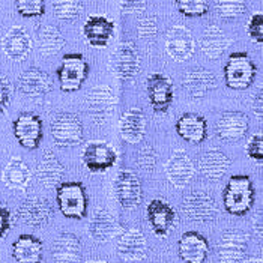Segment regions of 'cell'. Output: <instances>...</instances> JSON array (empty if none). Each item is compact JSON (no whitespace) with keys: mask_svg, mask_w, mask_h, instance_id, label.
I'll return each mask as SVG.
<instances>
[{"mask_svg":"<svg viewBox=\"0 0 263 263\" xmlns=\"http://www.w3.org/2000/svg\"><path fill=\"white\" fill-rule=\"evenodd\" d=\"M256 202V190L248 175H233L223 191L226 212L235 217L248 214Z\"/></svg>","mask_w":263,"mask_h":263,"instance_id":"obj_1","label":"cell"},{"mask_svg":"<svg viewBox=\"0 0 263 263\" xmlns=\"http://www.w3.org/2000/svg\"><path fill=\"white\" fill-rule=\"evenodd\" d=\"M257 76V66L245 51H235L224 66V81L233 90L248 89Z\"/></svg>","mask_w":263,"mask_h":263,"instance_id":"obj_2","label":"cell"},{"mask_svg":"<svg viewBox=\"0 0 263 263\" xmlns=\"http://www.w3.org/2000/svg\"><path fill=\"white\" fill-rule=\"evenodd\" d=\"M56 202L63 217L83 220L87 214V194L81 182H61L56 186Z\"/></svg>","mask_w":263,"mask_h":263,"instance_id":"obj_3","label":"cell"},{"mask_svg":"<svg viewBox=\"0 0 263 263\" xmlns=\"http://www.w3.org/2000/svg\"><path fill=\"white\" fill-rule=\"evenodd\" d=\"M56 74L63 92H77L87 80L89 63L81 53H68L62 58L61 66Z\"/></svg>","mask_w":263,"mask_h":263,"instance_id":"obj_4","label":"cell"},{"mask_svg":"<svg viewBox=\"0 0 263 263\" xmlns=\"http://www.w3.org/2000/svg\"><path fill=\"white\" fill-rule=\"evenodd\" d=\"M51 137L61 147L79 146L84 139V126L80 118L74 113L62 111L51 121Z\"/></svg>","mask_w":263,"mask_h":263,"instance_id":"obj_5","label":"cell"},{"mask_svg":"<svg viewBox=\"0 0 263 263\" xmlns=\"http://www.w3.org/2000/svg\"><path fill=\"white\" fill-rule=\"evenodd\" d=\"M118 161L116 149L107 142H89L81 152V162L90 173H105Z\"/></svg>","mask_w":263,"mask_h":263,"instance_id":"obj_6","label":"cell"},{"mask_svg":"<svg viewBox=\"0 0 263 263\" xmlns=\"http://www.w3.org/2000/svg\"><path fill=\"white\" fill-rule=\"evenodd\" d=\"M185 217L196 223H212L218 217V208L214 197L204 191H193L182 200Z\"/></svg>","mask_w":263,"mask_h":263,"instance_id":"obj_7","label":"cell"},{"mask_svg":"<svg viewBox=\"0 0 263 263\" xmlns=\"http://www.w3.org/2000/svg\"><path fill=\"white\" fill-rule=\"evenodd\" d=\"M250 236L239 229L224 230L217 243L218 263H241L248 251Z\"/></svg>","mask_w":263,"mask_h":263,"instance_id":"obj_8","label":"cell"},{"mask_svg":"<svg viewBox=\"0 0 263 263\" xmlns=\"http://www.w3.org/2000/svg\"><path fill=\"white\" fill-rule=\"evenodd\" d=\"M86 105L89 110V116L95 125H104L108 118L113 115L116 107V95L115 90L107 86H95L86 97Z\"/></svg>","mask_w":263,"mask_h":263,"instance_id":"obj_9","label":"cell"},{"mask_svg":"<svg viewBox=\"0 0 263 263\" xmlns=\"http://www.w3.org/2000/svg\"><path fill=\"white\" fill-rule=\"evenodd\" d=\"M14 136L17 142L20 143L21 147L27 151H35L42 142V133H44V125L42 119L38 115L24 111L17 116V119L12 123Z\"/></svg>","mask_w":263,"mask_h":263,"instance_id":"obj_10","label":"cell"},{"mask_svg":"<svg viewBox=\"0 0 263 263\" xmlns=\"http://www.w3.org/2000/svg\"><path fill=\"white\" fill-rule=\"evenodd\" d=\"M146 92L149 104L157 113H165L175 98L173 80L161 72H154L146 80Z\"/></svg>","mask_w":263,"mask_h":263,"instance_id":"obj_11","label":"cell"},{"mask_svg":"<svg viewBox=\"0 0 263 263\" xmlns=\"http://www.w3.org/2000/svg\"><path fill=\"white\" fill-rule=\"evenodd\" d=\"M115 194L123 209L137 208L143 199L142 181L139 175L129 168L121 170L115 179Z\"/></svg>","mask_w":263,"mask_h":263,"instance_id":"obj_12","label":"cell"},{"mask_svg":"<svg viewBox=\"0 0 263 263\" xmlns=\"http://www.w3.org/2000/svg\"><path fill=\"white\" fill-rule=\"evenodd\" d=\"M165 50L173 61H188L196 50V41L190 29L181 24L173 26L165 36Z\"/></svg>","mask_w":263,"mask_h":263,"instance_id":"obj_13","label":"cell"},{"mask_svg":"<svg viewBox=\"0 0 263 263\" xmlns=\"http://www.w3.org/2000/svg\"><path fill=\"white\" fill-rule=\"evenodd\" d=\"M113 68L118 79L122 81H131L139 76L142 61L133 42H122L118 47L113 58Z\"/></svg>","mask_w":263,"mask_h":263,"instance_id":"obj_14","label":"cell"},{"mask_svg":"<svg viewBox=\"0 0 263 263\" xmlns=\"http://www.w3.org/2000/svg\"><path fill=\"white\" fill-rule=\"evenodd\" d=\"M250 119L243 111L227 110L221 113L220 119L215 125L217 136L223 142H238L248 133Z\"/></svg>","mask_w":263,"mask_h":263,"instance_id":"obj_15","label":"cell"},{"mask_svg":"<svg viewBox=\"0 0 263 263\" xmlns=\"http://www.w3.org/2000/svg\"><path fill=\"white\" fill-rule=\"evenodd\" d=\"M146 215H147V221L151 224L154 233L160 238L167 236L176 226L175 209L161 199H154L147 204Z\"/></svg>","mask_w":263,"mask_h":263,"instance_id":"obj_16","label":"cell"},{"mask_svg":"<svg viewBox=\"0 0 263 263\" xmlns=\"http://www.w3.org/2000/svg\"><path fill=\"white\" fill-rule=\"evenodd\" d=\"M196 167L185 151H175L165 164L167 179L175 188H183L194 178Z\"/></svg>","mask_w":263,"mask_h":263,"instance_id":"obj_17","label":"cell"},{"mask_svg":"<svg viewBox=\"0 0 263 263\" xmlns=\"http://www.w3.org/2000/svg\"><path fill=\"white\" fill-rule=\"evenodd\" d=\"M17 89L24 97L40 98V97L47 95L48 92H51L53 81L45 71L32 66L20 74L17 80Z\"/></svg>","mask_w":263,"mask_h":263,"instance_id":"obj_18","label":"cell"},{"mask_svg":"<svg viewBox=\"0 0 263 263\" xmlns=\"http://www.w3.org/2000/svg\"><path fill=\"white\" fill-rule=\"evenodd\" d=\"M17 217L29 227H42L53 218V208L44 197H32L21 203Z\"/></svg>","mask_w":263,"mask_h":263,"instance_id":"obj_19","label":"cell"},{"mask_svg":"<svg viewBox=\"0 0 263 263\" xmlns=\"http://www.w3.org/2000/svg\"><path fill=\"white\" fill-rule=\"evenodd\" d=\"M178 253L185 263H204L209 256V242L202 233L190 230L179 238Z\"/></svg>","mask_w":263,"mask_h":263,"instance_id":"obj_20","label":"cell"},{"mask_svg":"<svg viewBox=\"0 0 263 263\" xmlns=\"http://www.w3.org/2000/svg\"><path fill=\"white\" fill-rule=\"evenodd\" d=\"M183 89L193 98H203L217 87V77L212 71L204 68H191L183 76Z\"/></svg>","mask_w":263,"mask_h":263,"instance_id":"obj_21","label":"cell"},{"mask_svg":"<svg viewBox=\"0 0 263 263\" xmlns=\"http://www.w3.org/2000/svg\"><path fill=\"white\" fill-rule=\"evenodd\" d=\"M2 50L11 61H24L32 51V38L20 26H14L2 40Z\"/></svg>","mask_w":263,"mask_h":263,"instance_id":"obj_22","label":"cell"},{"mask_svg":"<svg viewBox=\"0 0 263 263\" xmlns=\"http://www.w3.org/2000/svg\"><path fill=\"white\" fill-rule=\"evenodd\" d=\"M113 33L115 23L104 15H90L83 26V35L86 41L97 48L107 47Z\"/></svg>","mask_w":263,"mask_h":263,"instance_id":"obj_23","label":"cell"},{"mask_svg":"<svg viewBox=\"0 0 263 263\" xmlns=\"http://www.w3.org/2000/svg\"><path fill=\"white\" fill-rule=\"evenodd\" d=\"M118 253L122 259L137 262L146 257L147 242L139 229H128L118 239Z\"/></svg>","mask_w":263,"mask_h":263,"instance_id":"obj_24","label":"cell"},{"mask_svg":"<svg viewBox=\"0 0 263 263\" xmlns=\"http://www.w3.org/2000/svg\"><path fill=\"white\" fill-rule=\"evenodd\" d=\"M54 263H79L81 259V241L74 233L63 232L56 236L51 245Z\"/></svg>","mask_w":263,"mask_h":263,"instance_id":"obj_25","label":"cell"},{"mask_svg":"<svg viewBox=\"0 0 263 263\" xmlns=\"http://www.w3.org/2000/svg\"><path fill=\"white\" fill-rule=\"evenodd\" d=\"M176 133L185 142L200 144L208 139V122L197 113H183L176 122Z\"/></svg>","mask_w":263,"mask_h":263,"instance_id":"obj_26","label":"cell"},{"mask_svg":"<svg viewBox=\"0 0 263 263\" xmlns=\"http://www.w3.org/2000/svg\"><path fill=\"white\" fill-rule=\"evenodd\" d=\"M230 167V158L218 149L204 152L199 160V172L212 182L221 181Z\"/></svg>","mask_w":263,"mask_h":263,"instance_id":"obj_27","label":"cell"},{"mask_svg":"<svg viewBox=\"0 0 263 263\" xmlns=\"http://www.w3.org/2000/svg\"><path fill=\"white\" fill-rule=\"evenodd\" d=\"M121 136L125 142L139 144L144 139L146 133V116L142 108H129L123 113L121 119Z\"/></svg>","mask_w":263,"mask_h":263,"instance_id":"obj_28","label":"cell"},{"mask_svg":"<svg viewBox=\"0 0 263 263\" xmlns=\"http://www.w3.org/2000/svg\"><path fill=\"white\" fill-rule=\"evenodd\" d=\"M12 257L17 263H41L44 257V245L33 235H20L12 243Z\"/></svg>","mask_w":263,"mask_h":263,"instance_id":"obj_29","label":"cell"},{"mask_svg":"<svg viewBox=\"0 0 263 263\" xmlns=\"http://www.w3.org/2000/svg\"><path fill=\"white\" fill-rule=\"evenodd\" d=\"M118 233V223L113 214L107 209H97L89 223V235L93 241L104 243L108 242Z\"/></svg>","mask_w":263,"mask_h":263,"instance_id":"obj_30","label":"cell"},{"mask_svg":"<svg viewBox=\"0 0 263 263\" xmlns=\"http://www.w3.org/2000/svg\"><path fill=\"white\" fill-rule=\"evenodd\" d=\"M230 44L232 41L227 38L223 29H220L218 26H209L204 29L200 38V50L206 58L215 61L223 56Z\"/></svg>","mask_w":263,"mask_h":263,"instance_id":"obj_31","label":"cell"},{"mask_svg":"<svg viewBox=\"0 0 263 263\" xmlns=\"http://www.w3.org/2000/svg\"><path fill=\"white\" fill-rule=\"evenodd\" d=\"M2 181L9 190L26 191L27 185L30 182L29 165L23 161L21 158H18V157L11 158L9 162L6 164L3 173H2Z\"/></svg>","mask_w":263,"mask_h":263,"instance_id":"obj_32","label":"cell"},{"mask_svg":"<svg viewBox=\"0 0 263 263\" xmlns=\"http://www.w3.org/2000/svg\"><path fill=\"white\" fill-rule=\"evenodd\" d=\"M63 173H65V167L53 152H45L40 164L36 165V176L41 185L45 188L58 186L61 183Z\"/></svg>","mask_w":263,"mask_h":263,"instance_id":"obj_33","label":"cell"},{"mask_svg":"<svg viewBox=\"0 0 263 263\" xmlns=\"http://www.w3.org/2000/svg\"><path fill=\"white\" fill-rule=\"evenodd\" d=\"M36 41L42 56H56L66 44L61 30L51 24H41L36 30Z\"/></svg>","mask_w":263,"mask_h":263,"instance_id":"obj_34","label":"cell"},{"mask_svg":"<svg viewBox=\"0 0 263 263\" xmlns=\"http://www.w3.org/2000/svg\"><path fill=\"white\" fill-rule=\"evenodd\" d=\"M53 12L62 21L77 20L83 12V0H53Z\"/></svg>","mask_w":263,"mask_h":263,"instance_id":"obj_35","label":"cell"},{"mask_svg":"<svg viewBox=\"0 0 263 263\" xmlns=\"http://www.w3.org/2000/svg\"><path fill=\"white\" fill-rule=\"evenodd\" d=\"M215 9L223 20H235L247 11V0H215Z\"/></svg>","mask_w":263,"mask_h":263,"instance_id":"obj_36","label":"cell"},{"mask_svg":"<svg viewBox=\"0 0 263 263\" xmlns=\"http://www.w3.org/2000/svg\"><path fill=\"white\" fill-rule=\"evenodd\" d=\"M176 6L179 12L188 18L203 17L209 11L208 0H176Z\"/></svg>","mask_w":263,"mask_h":263,"instance_id":"obj_37","label":"cell"},{"mask_svg":"<svg viewBox=\"0 0 263 263\" xmlns=\"http://www.w3.org/2000/svg\"><path fill=\"white\" fill-rule=\"evenodd\" d=\"M15 9L24 18H38L45 14V0H15Z\"/></svg>","mask_w":263,"mask_h":263,"instance_id":"obj_38","label":"cell"},{"mask_svg":"<svg viewBox=\"0 0 263 263\" xmlns=\"http://www.w3.org/2000/svg\"><path fill=\"white\" fill-rule=\"evenodd\" d=\"M247 32L248 36L253 42L262 45L263 44V15L262 12H256L251 15V18L247 24Z\"/></svg>","mask_w":263,"mask_h":263,"instance_id":"obj_39","label":"cell"},{"mask_svg":"<svg viewBox=\"0 0 263 263\" xmlns=\"http://www.w3.org/2000/svg\"><path fill=\"white\" fill-rule=\"evenodd\" d=\"M137 162H139L140 168L151 173L154 170L155 164H157V152H155V149L151 144L143 146L142 149H140V152H139Z\"/></svg>","mask_w":263,"mask_h":263,"instance_id":"obj_40","label":"cell"},{"mask_svg":"<svg viewBox=\"0 0 263 263\" xmlns=\"http://www.w3.org/2000/svg\"><path fill=\"white\" fill-rule=\"evenodd\" d=\"M245 152L248 155V158L254 160L257 162H262L263 160V136L262 133H257L254 134L250 142L247 143V147H245Z\"/></svg>","mask_w":263,"mask_h":263,"instance_id":"obj_41","label":"cell"},{"mask_svg":"<svg viewBox=\"0 0 263 263\" xmlns=\"http://www.w3.org/2000/svg\"><path fill=\"white\" fill-rule=\"evenodd\" d=\"M137 30H139V36H140L142 40H154V38L157 36V33H158V24H157L155 17H146V18H143V20L139 23Z\"/></svg>","mask_w":263,"mask_h":263,"instance_id":"obj_42","label":"cell"},{"mask_svg":"<svg viewBox=\"0 0 263 263\" xmlns=\"http://www.w3.org/2000/svg\"><path fill=\"white\" fill-rule=\"evenodd\" d=\"M12 98V86L5 76L0 74V113H5Z\"/></svg>","mask_w":263,"mask_h":263,"instance_id":"obj_43","label":"cell"},{"mask_svg":"<svg viewBox=\"0 0 263 263\" xmlns=\"http://www.w3.org/2000/svg\"><path fill=\"white\" fill-rule=\"evenodd\" d=\"M12 227V215H11V211L0 204V239H3L8 232L11 230Z\"/></svg>","mask_w":263,"mask_h":263,"instance_id":"obj_44","label":"cell"},{"mask_svg":"<svg viewBox=\"0 0 263 263\" xmlns=\"http://www.w3.org/2000/svg\"><path fill=\"white\" fill-rule=\"evenodd\" d=\"M146 8V0H121L123 14H140Z\"/></svg>","mask_w":263,"mask_h":263,"instance_id":"obj_45","label":"cell"},{"mask_svg":"<svg viewBox=\"0 0 263 263\" xmlns=\"http://www.w3.org/2000/svg\"><path fill=\"white\" fill-rule=\"evenodd\" d=\"M253 108H254V111L259 115V116H262V89H259L257 90V93H256V97L253 95Z\"/></svg>","mask_w":263,"mask_h":263,"instance_id":"obj_46","label":"cell"},{"mask_svg":"<svg viewBox=\"0 0 263 263\" xmlns=\"http://www.w3.org/2000/svg\"><path fill=\"white\" fill-rule=\"evenodd\" d=\"M251 263H263V262H262V259H257V260H254V262H251Z\"/></svg>","mask_w":263,"mask_h":263,"instance_id":"obj_47","label":"cell"},{"mask_svg":"<svg viewBox=\"0 0 263 263\" xmlns=\"http://www.w3.org/2000/svg\"><path fill=\"white\" fill-rule=\"evenodd\" d=\"M92 263H104V262H92Z\"/></svg>","mask_w":263,"mask_h":263,"instance_id":"obj_48","label":"cell"}]
</instances>
